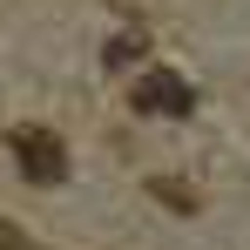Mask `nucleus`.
<instances>
[{"instance_id": "nucleus-5", "label": "nucleus", "mask_w": 250, "mask_h": 250, "mask_svg": "<svg viewBox=\"0 0 250 250\" xmlns=\"http://www.w3.org/2000/svg\"><path fill=\"white\" fill-rule=\"evenodd\" d=\"M0 250H34V244H27V230H21V223H0Z\"/></svg>"}, {"instance_id": "nucleus-1", "label": "nucleus", "mask_w": 250, "mask_h": 250, "mask_svg": "<svg viewBox=\"0 0 250 250\" xmlns=\"http://www.w3.org/2000/svg\"><path fill=\"white\" fill-rule=\"evenodd\" d=\"M7 149H14L21 176H27V183H41V189H54V183L68 176V149H61V135L41 128V122H21L14 135H7Z\"/></svg>"}, {"instance_id": "nucleus-4", "label": "nucleus", "mask_w": 250, "mask_h": 250, "mask_svg": "<svg viewBox=\"0 0 250 250\" xmlns=\"http://www.w3.org/2000/svg\"><path fill=\"white\" fill-rule=\"evenodd\" d=\"M156 196L176 203V209H196V196H189V189H176V183H163V176H156Z\"/></svg>"}, {"instance_id": "nucleus-3", "label": "nucleus", "mask_w": 250, "mask_h": 250, "mask_svg": "<svg viewBox=\"0 0 250 250\" xmlns=\"http://www.w3.org/2000/svg\"><path fill=\"white\" fill-rule=\"evenodd\" d=\"M142 54V34H122V41H108V68H122V61H135Z\"/></svg>"}, {"instance_id": "nucleus-2", "label": "nucleus", "mask_w": 250, "mask_h": 250, "mask_svg": "<svg viewBox=\"0 0 250 250\" xmlns=\"http://www.w3.org/2000/svg\"><path fill=\"white\" fill-rule=\"evenodd\" d=\"M135 108H142V115H189V108H196V95H189V82H183V75L149 68V75L135 82Z\"/></svg>"}]
</instances>
